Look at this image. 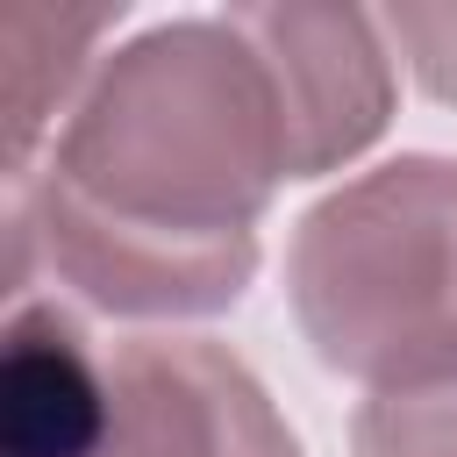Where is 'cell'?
I'll return each instance as SVG.
<instances>
[{"label":"cell","instance_id":"cell-1","mask_svg":"<svg viewBox=\"0 0 457 457\" xmlns=\"http://www.w3.org/2000/svg\"><path fill=\"white\" fill-rule=\"evenodd\" d=\"M43 179L150 228H250L278 179H293L264 57L236 36L228 14L164 21L121 43L64 114Z\"/></svg>","mask_w":457,"mask_h":457},{"label":"cell","instance_id":"cell-2","mask_svg":"<svg viewBox=\"0 0 457 457\" xmlns=\"http://www.w3.org/2000/svg\"><path fill=\"white\" fill-rule=\"evenodd\" d=\"M286 293L328 371L371 393L457 378V157H393L314 200Z\"/></svg>","mask_w":457,"mask_h":457},{"label":"cell","instance_id":"cell-3","mask_svg":"<svg viewBox=\"0 0 457 457\" xmlns=\"http://www.w3.org/2000/svg\"><path fill=\"white\" fill-rule=\"evenodd\" d=\"M7 186L29 200V221H36L50 271L79 300H93L100 314H129V321L221 314L257 278V228L186 236V228L121 221L57 179H7Z\"/></svg>","mask_w":457,"mask_h":457},{"label":"cell","instance_id":"cell-4","mask_svg":"<svg viewBox=\"0 0 457 457\" xmlns=\"http://www.w3.org/2000/svg\"><path fill=\"white\" fill-rule=\"evenodd\" d=\"M228 21L271 71L293 179H321L378 143L393 114L386 21L357 7H228Z\"/></svg>","mask_w":457,"mask_h":457},{"label":"cell","instance_id":"cell-5","mask_svg":"<svg viewBox=\"0 0 457 457\" xmlns=\"http://www.w3.org/2000/svg\"><path fill=\"white\" fill-rule=\"evenodd\" d=\"M107 378L121 457H300L264 378L207 336H136Z\"/></svg>","mask_w":457,"mask_h":457},{"label":"cell","instance_id":"cell-6","mask_svg":"<svg viewBox=\"0 0 457 457\" xmlns=\"http://www.w3.org/2000/svg\"><path fill=\"white\" fill-rule=\"evenodd\" d=\"M0 457H121L114 378L57 300H21L0 336Z\"/></svg>","mask_w":457,"mask_h":457},{"label":"cell","instance_id":"cell-7","mask_svg":"<svg viewBox=\"0 0 457 457\" xmlns=\"http://www.w3.org/2000/svg\"><path fill=\"white\" fill-rule=\"evenodd\" d=\"M121 21L114 7H43V0H0V114H7V179H29L36 136L57 121V107H79V79L93 64V43Z\"/></svg>","mask_w":457,"mask_h":457},{"label":"cell","instance_id":"cell-8","mask_svg":"<svg viewBox=\"0 0 457 457\" xmlns=\"http://www.w3.org/2000/svg\"><path fill=\"white\" fill-rule=\"evenodd\" d=\"M357 457H457V378L371 393L350 421Z\"/></svg>","mask_w":457,"mask_h":457},{"label":"cell","instance_id":"cell-9","mask_svg":"<svg viewBox=\"0 0 457 457\" xmlns=\"http://www.w3.org/2000/svg\"><path fill=\"white\" fill-rule=\"evenodd\" d=\"M378 21L400 43V57L414 64L421 93L457 107V7H386Z\"/></svg>","mask_w":457,"mask_h":457}]
</instances>
